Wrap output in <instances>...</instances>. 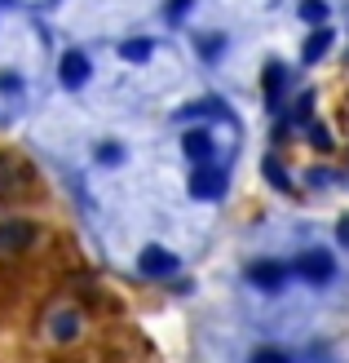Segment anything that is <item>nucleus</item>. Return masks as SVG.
<instances>
[{
  "label": "nucleus",
  "instance_id": "obj_1",
  "mask_svg": "<svg viewBox=\"0 0 349 363\" xmlns=\"http://www.w3.org/2000/svg\"><path fill=\"white\" fill-rule=\"evenodd\" d=\"M35 244V226L23 222V217H9V222H0V257H18V252H27Z\"/></svg>",
  "mask_w": 349,
  "mask_h": 363
},
{
  "label": "nucleus",
  "instance_id": "obj_2",
  "mask_svg": "<svg viewBox=\"0 0 349 363\" xmlns=\"http://www.w3.org/2000/svg\"><path fill=\"white\" fill-rule=\"evenodd\" d=\"M31 186V169L13 155H0V199H13Z\"/></svg>",
  "mask_w": 349,
  "mask_h": 363
},
{
  "label": "nucleus",
  "instance_id": "obj_3",
  "mask_svg": "<svg viewBox=\"0 0 349 363\" xmlns=\"http://www.w3.org/2000/svg\"><path fill=\"white\" fill-rule=\"evenodd\" d=\"M301 275H305L309 284H332V275H336V262H332V252H323V248L305 252V257H301Z\"/></svg>",
  "mask_w": 349,
  "mask_h": 363
},
{
  "label": "nucleus",
  "instance_id": "obj_4",
  "mask_svg": "<svg viewBox=\"0 0 349 363\" xmlns=\"http://www.w3.org/2000/svg\"><path fill=\"white\" fill-rule=\"evenodd\" d=\"M137 270H142L146 279H164V275H173V270H177V257H173L168 248H146L142 257H137Z\"/></svg>",
  "mask_w": 349,
  "mask_h": 363
},
{
  "label": "nucleus",
  "instance_id": "obj_5",
  "mask_svg": "<svg viewBox=\"0 0 349 363\" xmlns=\"http://www.w3.org/2000/svg\"><path fill=\"white\" fill-rule=\"evenodd\" d=\"M58 76H62V84H71V89H76V84H84V80H88V58H84V53H76V49H71V53H62V62H58Z\"/></svg>",
  "mask_w": 349,
  "mask_h": 363
},
{
  "label": "nucleus",
  "instance_id": "obj_6",
  "mask_svg": "<svg viewBox=\"0 0 349 363\" xmlns=\"http://www.w3.org/2000/svg\"><path fill=\"white\" fill-rule=\"evenodd\" d=\"M248 279H252L256 288H265V293H279V288H283V266H279V262H256V266L248 270Z\"/></svg>",
  "mask_w": 349,
  "mask_h": 363
},
{
  "label": "nucleus",
  "instance_id": "obj_7",
  "mask_svg": "<svg viewBox=\"0 0 349 363\" xmlns=\"http://www.w3.org/2000/svg\"><path fill=\"white\" fill-rule=\"evenodd\" d=\"M222 182H226V173H222V169H199V173H195V182H190V191H195L199 199H208V195L217 199V195H222Z\"/></svg>",
  "mask_w": 349,
  "mask_h": 363
},
{
  "label": "nucleus",
  "instance_id": "obj_8",
  "mask_svg": "<svg viewBox=\"0 0 349 363\" xmlns=\"http://www.w3.org/2000/svg\"><path fill=\"white\" fill-rule=\"evenodd\" d=\"M186 155H190V160H208V155H212V133H204V129L186 133Z\"/></svg>",
  "mask_w": 349,
  "mask_h": 363
},
{
  "label": "nucleus",
  "instance_id": "obj_9",
  "mask_svg": "<svg viewBox=\"0 0 349 363\" xmlns=\"http://www.w3.org/2000/svg\"><path fill=\"white\" fill-rule=\"evenodd\" d=\"M327 45H332V31H314L305 40V62H319L323 53H327Z\"/></svg>",
  "mask_w": 349,
  "mask_h": 363
},
{
  "label": "nucleus",
  "instance_id": "obj_10",
  "mask_svg": "<svg viewBox=\"0 0 349 363\" xmlns=\"http://www.w3.org/2000/svg\"><path fill=\"white\" fill-rule=\"evenodd\" d=\"M301 18H305V23H323V18H327V5H323V0H305V5H301Z\"/></svg>",
  "mask_w": 349,
  "mask_h": 363
},
{
  "label": "nucleus",
  "instance_id": "obj_11",
  "mask_svg": "<svg viewBox=\"0 0 349 363\" xmlns=\"http://www.w3.org/2000/svg\"><path fill=\"white\" fill-rule=\"evenodd\" d=\"M146 53H151V45H146V40H128V45H124V58H128V62H133V58H146Z\"/></svg>",
  "mask_w": 349,
  "mask_h": 363
},
{
  "label": "nucleus",
  "instance_id": "obj_12",
  "mask_svg": "<svg viewBox=\"0 0 349 363\" xmlns=\"http://www.w3.org/2000/svg\"><path fill=\"white\" fill-rule=\"evenodd\" d=\"M252 363H287V354H283V350H256Z\"/></svg>",
  "mask_w": 349,
  "mask_h": 363
},
{
  "label": "nucleus",
  "instance_id": "obj_13",
  "mask_svg": "<svg viewBox=\"0 0 349 363\" xmlns=\"http://www.w3.org/2000/svg\"><path fill=\"white\" fill-rule=\"evenodd\" d=\"M58 337H76V315H67V319H58V328H53Z\"/></svg>",
  "mask_w": 349,
  "mask_h": 363
},
{
  "label": "nucleus",
  "instance_id": "obj_14",
  "mask_svg": "<svg viewBox=\"0 0 349 363\" xmlns=\"http://www.w3.org/2000/svg\"><path fill=\"white\" fill-rule=\"evenodd\" d=\"M336 240L349 248V217H341V226H336Z\"/></svg>",
  "mask_w": 349,
  "mask_h": 363
},
{
  "label": "nucleus",
  "instance_id": "obj_15",
  "mask_svg": "<svg viewBox=\"0 0 349 363\" xmlns=\"http://www.w3.org/2000/svg\"><path fill=\"white\" fill-rule=\"evenodd\" d=\"M98 160H106V164H115V160H120V147H106V151H98Z\"/></svg>",
  "mask_w": 349,
  "mask_h": 363
},
{
  "label": "nucleus",
  "instance_id": "obj_16",
  "mask_svg": "<svg viewBox=\"0 0 349 363\" xmlns=\"http://www.w3.org/2000/svg\"><path fill=\"white\" fill-rule=\"evenodd\" d=\"M190 9V0H168V13H186Z\"/></svg>",
  "mask_w": 349,
  "mask_h": 363
}]
</instances>
